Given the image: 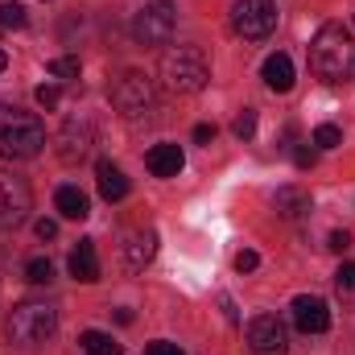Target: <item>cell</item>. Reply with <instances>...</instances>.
Here are the masks:
<instances>
[{
  "label": "cell",
  "mask_w": 355,
  "mask_h": 355,
  "mask_svg": "<svg viewBox=\"0 0 355 355\" xmlns=\"http://www.w3.org/2000/svg\"><path fill=\"white\" fill-rule=\"evenodd\" d=\"M29 25V17H25V4H17V0H4L0 4V29H25Z\"/></svg>",
  "instance_id": "cell-20"
},
{
  "label": "cell",
  "mask_w": 355,
  "mask_h": 355,
  "mask_svg": "<svg viewBox=\"0 0 355 355\" xmlns=\"http://www.w3.org/2000/svg\"><path fill=\"white\" fill-rule=\"evenodd\" d=\"M58 236V223L54 219H37V240H54Z\"/></svg>",
  "instance_id": "cell-31"
},
{
  "label": "cell",
  "mask_w": 355,
  "mask_h": 355,
  "mask_svg": "<svg viewBox=\"0 0 355 355\" xmlns=\"http://www.w3.org/2000/svg\"><path fill=\"white\" fill-rule=\"evenodd\" d=\"M293 162H297V170H314V162H318V157H314V149H297V153H293Z\"/></svg>",
  "instance_id": "cell-30"
},
{
  "label": "cell",
  "mask_w": 355,
  "mask_h": 355,
  "mask_svg": "<svg viewBox=\"0 0 355 355\" xmlns=\"http://www.w3.org/2000/svg\"><path fill=\"white\" fill-rule=\"evenodd\" d=\"M335 285H339L343 293H352V289H355V265H339V272H335Z\"/></svg>",
  "instance_id": "cell-26"
},
{
  "label": "cell",
  "mask_w": 355,
  "mask_h": 355,
  "mask_svg": "<svg viewBox=\"0 0 355 355\" xmlns=\"http://www.w3.org/2000/svg\"><path fill=\"white\" fill-rule=\"evenodd\" d=\"M232 132H236L240 141H252V137H257V112H252V107H244V112L236 116V124H232Z\"/></svg>",
  "instance_id": "cell-22"
},
{
  "label": "cell",
  "mask_w": 355,
  "mask_h": 355,
  "mask_svg": "<svg viewBox=\"0 0 355 355\" xmlns=\"http://www.w3.org/2000/svg\"><path fill=\"white\" fill-rule=\"evenodd\" d=\"M46 149V124L25 112V107H8L0 103V157L8 162H29Z\"/></svg>",
  "instance_id": "cell-2"
},
{
  "label": "cell",
  "mask_w": 355,
  "mask_h": 355,
  "mask_svg": "<svg viewBox=\"0 0 355 355\" xmlns=\"http://www.w3.org/2000/svg\"><path fill=\"white\" fill-rule=\"evenodd\" d=\"M54 211H58L62 219H87L91 202H87V194H83L79 186H58V194H54Z\"/></svg>",
  "instance_id": "cell-15"
},
{
  "label": "cell",
  "mask_w": 355,
  "mask_h": 355,
  "mask_svg": "<svg viewBox=\"0 0 355 355\" xmlns=\"http://www.w3.org/2000/svg\"><path fill=\"white\" fill-rule=\"evenodd\" d=\"M194 141H198V145H211V141H215V124H198V128H194Z\"/></svg>",
  "instance_id": "cell-32"
},
{
  "label": "cell",
  "mask_w": 355,
  "mask_h": 355,
  "mask_svg": "<svg viewBox=\"0 0 355 355\" xmlns=\"http://www.w3.org/2000/svg\"><path fill=\"white\" fill-rule=\"evenodd\" d=\"M4 67H8V54H4V50H0V71H4Z\"/></svg>",
  "instance_id": "cell-33"
},
{
  "label": "cell",
  "mask_w": 355,
  "mask_h": 355,
  "mask_svg": "<svg viewBox=\"0 0 355 355\" xmlns=\"http://www.w3.org/2000/svg\"><path fill=\"white\" fill-rule=\"evenodd\" d=\"M33 99H37V107H46V112H54V107L62 103V87H54V83H42V87L33 91Z\"/></svg>",
  "instance_id": "cell-24"
},
{
  "label": "cell",
  "mask_w": 355,
  "mask_h": 355,
  "mask_svg": "<svg viewBox=\"0 0 355 355\" xmlns=\"http://www.w3.org/2000/svg\"><path fill=\"white\" fill-rule=\"evenodd\" d=\"M310 67L327 83H352L355 79V37L343 25H322L310 42Z\"/></svg>",
  "instance_id": "cell-1"
},
{
  "label": "cell",
  "mask_w": 355,
  "mask_h": 355,
  "mask_svg": "<svg viewBox=\"0 0 355 355\" xmlns=\"http://www.w3.org/2000/svg\"><path fill=\"white\" fill-rule=\"evenodd\" d=\"M145 166H149V174L153 178H178L182 174V166H186V157H182V149L178 145H153L149 153H145Z\"/></svg>",
  "instance_id": "cell-13"
},
{
  "label": "cell",
  "mask_w": 355,
  "mask_h": 355,
  "mask_svg": "<svg viewBox=\"0 0 355 355\" xmlns=\"http://www.w3.org/2000/svg\"><path fill=\"white\" fill-rule=\"evenodd\" d=\"M157 75H162V87L166 91H174V95H194V91L207 87L211 62H207L202 46H170V50L162 54Z\"/></svg>",
  "instance_id": "cell-3"
},
{
  "label": "cell",
  "mask_w": 355,
  "mask_h": 355,
  "mask_svg": "<svg viewBox=\"0 0 355 355\" xmlns=\"http://www.w3.org/2000/svg\"><path fill=\"white\" fill-rule=\"evenodd\" d=\"M50 75L54 79H79V58H54L50 62Z\"/></svg>",
  "instance_id": "cell-25"
},
{
  "label": "cell",
  "mask_w": 355,
  "mask_h": 355,
  "mask_svg": "<svg viewBox=\"0 0 355 355\" xmlns=\"http://www.w3.org/2000/svg\"><path fill=\"white\" fill-rule=\"evenodd\" d=\"M153 257H157V232L153 227L128 232V240H124V261H128V268H145Z\"/></svg>",
  "instance_id": "cell-12"
},
{
  "label": "cell",
  "mask_w": 355,
  "mask_h": 355,
  "mask_svg": "<svg viewBox=\"0 0 355 355\" xmlns=\"http://www.w3.org/2000/svg\"><path fill=\"white\" fill-rule=\"evenodd\" d=\"M54 145H58V157H62L67 166L83 162V157L91 153V145H95V128H91V120H79V116H71V120L58 128Z\"/></svg>",
  "instance_id": "cell-10"
},
{
  "label": "cell",
  "mask_w": 355,
  "mask_h": 355,
  "mask_svg": "<svg viewBox=\"0 0 355 355\" xmlns=\"http://www.w3.org/2000/svg\"><path fill=\"white\" fill-rule=\"evenodd\" d=\"M293 327H297L302 335H322V331L331 327V306H327L322 297H314V293L293 297Z\"/></svg>",
  "instance_id": "cell-11"
},
{
  "label": "cell",
  "mask_w": 355,
  "mask_h": 355,
  "mask_svg": "<svg viewBox=\"0 0 355 355\" xmlns=\"http://www.w3.org/2000/svg\"><path fill=\"white\" fill-rule=\"evenodd\" d=\"M112 103H116V112L128 116V120L145 116V112L153 107V79L141 75V71H124V75L112 83Z\"/></svg>",
  "instance_id": "cell-6"
},
{
  "label": "cell",
  "mask_w": 355,
  "mask_h": 355,
  "mask_svg": "<svg viewBox=\"0 0 355 355\" xmlns=\"http://www.w3.org/2000/svg\"><path fill=\"white\" fill-rule=\"evenodd\" d=\"M25 281H29V285H50V281H54V265H50L46 257L25 261Z\"/></svg>",
  "instance_id": "cell-21"
},
{
  "label": "cell",
  "mask_w": 355,
  "mask_h": 355,
  "mask_svg": "<svg viewBox=\"0 0 355 355\" xmlns=\"http://www.w3.org/2000/svg\"><path fill=\"white\" fill-rule=\"evenodd\" d=\"M314 145H318V149H335V145H343V132H339L335 124H318V128H314Z\"/></svg>",
  "instance_id": "cell-23"
},
{
  "label": "cell",
  "mask_w": 355,
  "mask_h": 355,
  "mask_svg": "<svg viewBox=\"0 0 355 355\" xmlns=\"http://www.w3.org/2000/svg\"><path fill=\"white\" fill-rule=\"evenodd\" d=\"M174 25H178V8L170 0H149L145 8H137L132 17V37L141 46H166L174 37Z\"/></svg>",
  "instance_id": "cell-5"
},
{
  "label": "cell",
  "mask_w": 355,
  "mask_h": 355,
  "mask_svg": "<svg viewBox=\"0 0 355 355\" xmlns=\"http://www.w3.org/2000/svg\"><path fill=\"white\" fill-rule=\"evenodd\" d=\"M257 265H261V257H257L252 248H244V252L236 257V268H240V272H252V268H257Z\"/></svg>",
  "instance_id": "cell-28"
},
{
  "label": "cell",
  "mask_w": 355,
  "mask_h": 355,
  "mask_svg": "<svg viewBox=\"0 0 355 355\" xmlns=\"http://www.w3.org/2000/svg\"><path fill=\"white\" fill-rule=\"evenodd\" d=\"M327 248H331V252H347V248H352V236H347V232H331V244H327Z\"/></svg>",
  "instance_id": "cell-29"
},
{
  "label": "cell",
  "mask_w": 355,
  "mask_h": 355,
  "mask_svg": "<svg viewBox=\"0 0 355 355\" xmlns=\"http://www.w3.org/2000/svg\"><path fill=\"white\" fill-rule=\"evenodd\" d=\"M244 335H248L252 355H289V331L277 314H257Z\"/></svg>",
  "instance_id": "cell-8"
},
{
  "label": "cell",
  "mask_w": 355,
  "mask_h": 355,
  "mask_svg": "<svg viewBox=\"0 0 355 355\" xmlns=\"http://www.w3.org/2000/svg\"><path fill=\"white\" fill-rule=\"evenodd\" d=\"M95 182H99V194L107 198V202H120V198H128V178L120 166H112V162H99L95 166Z\"/></svg>",
  "instance_id": "cell-14"
},
{
  "label": "cell",
  "mask_w": 355,
  "mask_h": 355,
  "mask_svg": "<svg viewBox=\"0 0 355 355\" xmlns=\"http://www.w3.org/2000/svg\"><path fill=\"white\" fill-rule=\"evenodd\" d=\"M29 202H33L29 182L21 174H12V170H0V227L21 223L29 215Z\"/></svg>",
  "instance_id": "cell-9"
},
{
  "label": "cell",
  "mask_w": 355,
  "mask_h": 355,
  "mask_svg": "<svg viewBox=\"0 0 355 355\" xmlns=\"http://www.w3.org/2000/svg\"><path fill=\"white\" fill-rule=\"evenodd\" d=\"M71 277L83 281V285L99 281V257H95V244L91 240H79V248L71 252Z\"/></svg>",
  "instance_id": "cell-16"
},
{
  "label": "cell",
  "mask_w": 355,
  "mask_h": 355,
  "mask_svg": "<svg viewBox=\"0 0 355 355\" xmlns=\"http://www.w3.org/2000/svg\"><path fill=\"white\" fill-rule=\"evenodd\" d=\"M145 355H182V347L170 343V339H157V343H149V347H145Z\"/></svg>",
  "instance_id": "cell-27"
},
{
  "label": "cell",
  "mask_w": 355,
  "mask_h": 355,
  "mask_svg": "<svg viewBox=\"0 0 355 355\" xmlns=\"http://www.w3.org/2000/svg\"><path fill=\"white\" fill-rule=\"evenodd\" d=\"M232 25L248 42H265L277 29V4L272 0H236L232 4Z\"/></svg>",
  "instance_id": "cell-7"
},
{
  "label": "cell",
  "mask_w": 355,
  "mask_h": 355,
  "mask_svg": "<svg viewBox=\"0 0 355 355\" xmlns=\"http://www.w3.org/2000/svg\"><path fill=\"white\" fill-rule=\"evenodd\" d=\"M79 347H83V355H120L124 352V347H120L112 335H103V331H83Z\"/></svg>",
  "instance_id": "cell-19"
},
{
  "label": "cell",
  "mask_w": 355,
  "mask_h": 355,
  "mask_svg": "<svg viewBox=\"0 0 355 355\" xmlns=\"http://www.w3.org/2000/svg\"><path fill=\"white\" fill-rule=\"evenodd\" d=\"M261 75H265V83L272 91H289L293 87V58L289 54H268Z\"/></svg>",
  "instance_id": "cell-17"
},
{
  "label": "cell",
  "mask_w": 355,
  "mask_h": 355,
  "mask_svg": "<svg viewBox=\"0 0 355 355\" xmlns=\"http://www.w3.org/2000/svg\"><path fill=\"white\" fill-rule=\"evenodd\" d=\"M54 331H58V314H54V306H46V302H21V306H12V314H8V339L21 343V347H37V343H46Z\"/></svg>",
  "instance_id": "cell-4"
},
{
  "label": "cell",
  "mask_w": 355,
  "mask_h": 355,
  "mask_svg": "<svg viewBox=\"0 0 355 355\" xmlns=\"http://www.w3.org/2000/svg\"><path fill=\"white\" fill-rule=\"evenodd\" d=\"M272 207H277V215H285V219H302V215L310 211V194L297 190V186H281L277 198H272Z\"/></svg>",
  "instance_id": "cell-18"
}]
</instances>
